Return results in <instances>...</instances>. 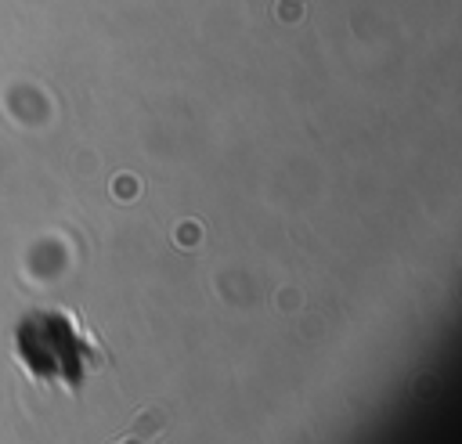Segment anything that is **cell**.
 <instances>
[{
    "label": "cell",
    "instance_id": "6da1fadb",
    "mask_svg": "<svg viewBox=\"0 0 462 444\" xmlns=\"http://www.w3.org/2000/svg\"><path fill=\"white\" fill-rule=\"evenodd\" d=\"M163 430H166V412H163L159 405L141 408V412L134 415V423L127 426V433H130V437H141V440H155Z\"/></svg>",
    "mask_w": 462,
    "mask_h": 444
},
{
    "label": "cell",
    "instance_id": "7a4b0ae2",
    "mask_svg": "<svg viewBox=\"0 0 462 444\" xmlns=\"http://www.w3.org/2000/svg\"><path fill=\"white\" fill-rule=\"evenodd\" d=\"M116 444H148V440H141V437H130V433H123V440H116Z\"/></svg>",
    "mask_w": 462,
    "mask_h": 444
}]
</instances>
